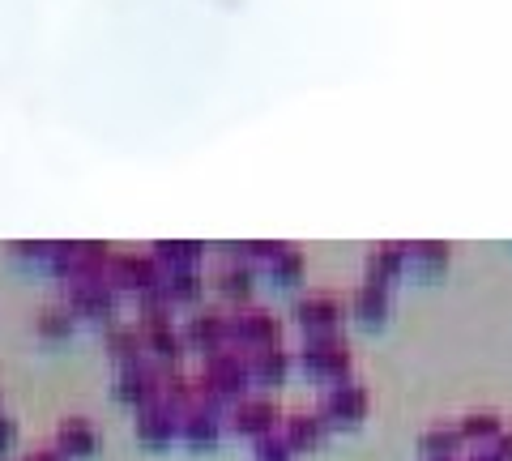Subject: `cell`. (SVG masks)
Wrapping results in <instances>:
<instances>
[{"label":"cell","mask_w":512,"mask_h":461,"mask_svg":"<svg viewBox=\"0 0 512 461\" xmlns=\"http://www.w3.org/2000/svg\"><path fill=\"white\" fill-rule=\"evenodd\" d=\"M154 261L167 265V269H197L201 244H158L154 248Z\"/></svg>","instance_id":"cell-24"},{"label":"cell","mask_w":512,"mask_h":461,"mask_svg":"<svg viewBox=\"0 0 512 461\" xmlns=\"http://www.w3.org/2000/svg\"><path fill=\"white\" fill-rule=\"evenodd\" d=\"M248 372H252V385H282L286 372H291V355H286L282 346L252 351L248 355Z\"/></svg>","instance_id":"cell-15"},{"label":"cell","mask_w":512,"mask_h":461,"mask_svg":"<svg viewBox=\"0 0 512 461\" xmlns=\"http://www.w3.org/2000/svg\"><path fill=\"white\" fill-rule=\"evenodd\" d=\"M325 432H329V423L320 419V415H308V410H299V415H286L282 419V440L291 444V453L320 449V444H325Z\"/></svg>","instance_id":"cell-13"},{"label":"cell","mask_w":512,"mask_h":461,"mask_svg":"<svg viewBox=\"0 0 512 461\" xmlns=\"http://www.w3.org/2000/svg\"><path fill=\"white\" fill-rule=\"evenodd\" d=\"M291 457H295V453H291V444H286L278 432L256 440V461H291Z\"/></svg>","instance_id":"cell-27"},{"label":"cell","mask_w":512,"mask_h":461,"mask_svg":"<svg viewBox=\"0 0 512 461\" xmlns=\"http://www.w3.org/2000/svg\"><path fill=\"white\" fill-rule=\"evenodd\" d=\"M39 333L43 338H69L73 333V312L69 308H47L39 316Z\"/></svg>","instance_id":"cell-26"},{"label":"cell","mask_w":512,"mask_h":461,"mask_svg":"<svg viewBox=\"0 0 512 461\" xmlns=\"http://www.w3.org/2000/svg\"><path fill=\"white\" fill-rule=\"evenodd\" d=\"M107 351L116 355L120 363H137L141 351H146V338H141L137 325H111L107 329Z\"/></svg>","instance_id":"cell-22"},{"label":"cell","mask_w":512,"mask_h":461,"mask_svg":"<svg viewBox=\"0 0 512 461\" xmlns=\"http://www.w3.org/2000/svg\"><path fill=\"white\" fill-rule=\"evenodd\" d=\"M265 265H269V274H274V282H282V286H295L303 278V252L291 244H274Z\"/></svg>","instance_id":"cell-21"},{"label":"cell","mask_w":512,"mask_h":461,"mask_svg":"<svg viewBox=\"0 0 512 461\" xmlns=\"http://www.w3.org/2000/svg\"><path fill=\"white\" fill-rule=\"evenodd\" d=\"M94 449H99V436H94V427L86 419H64L60 432H56V453L60 457H90Z\"/></svg>","instance_id":"cell-14"},{"label":"cell","mask_w":512,"mask_h":461,"mask_svg":"<svg viewBox=\"0 0 512 461\" xmlns=\"http://www.w3.org/2000/svg\"><path fill=\"white\" fill-rule=\"evenodd\" d=\"M26 461H64V457H60L56 449H39V453H30Z\"/></svg>","instance_id":"cell-30"},{"label":"cell","mask_w":512,"mask_h":461,"mask_svg":"<svg viewBox=\"0 0 512 461\" xmlns=\"http://www.w3.org/2000/svg\"><path fill=\"white\" fill-rule=\"evenodd\" d=\"M252 261H227V265H222L218 269V278H214V286H218V291L222 295H227V299H248L252 295Z\"/></svg>","instance_id":"cell-20"},{"label":"cell","mask_w":512,"mask_h":461,"mask_svg":"<svg viewBox=\"0 0 512 461\" xmlns=\"http://www.w3.org/2000/svg\"><path fill=\"white\" fill-rule=\"evenodd\" d=\"M69 304H73L77 316L111 321V316H116V291H111V282H103V278H94V282H73Z\"/></svg>","instance_id":"cell-10"},{"label":"cell","mask_w":512,"mask_h":461,"mask_svg":"<svg viewBox=\"0 0 512 461\" xmlns=\"http://www.w3.org/2000/svg\"><path fill=\"white\" fill-rule=\"evenodd\" d=\"M180 338H184V346H192V351L214 355L222 346H231V321L222 312H197V316H188Z\"/></svg>","instance_id":"cell-7"},{"label":"cell","mask_w":512,"mask_h":461,"mask_svg":"<svg viewBox=\"0 0 512 461\" xmlns=\"http://www.w3.org/2000/svg\"><path fill=\"white\" fill-rule=\"evenodd\" d=\"M461 444H466V440H461V432H457V427H427V432H423V440H419V449L427 453V461H453L457 453H461Z\"/></svg>","instance_id":"cell-19"},{"label":"cell","mask_w":512,"mask_h":461,"mask_svg":"<svg viewBox=\"0 0 512 461\" xmlns=\"http://www.w3.org/2000/svg\"><path fill=\"white\" fill-rule=\"evenodd\" d=\"M466 461H504L500 453H495V449H478V453H470Z\"/></svg>","instance_id":"cell-31"},{"label":"cell","mask_w":512,"mask_h":461,"mask_svg":"<svg viewBox=\"0 0 512 461\" xmlns=\"http://www.w3.org/2000/svg\"><path fill=\"white\" fill-rule=\"evenodd\" d=\"M320 419L359 427L367 419V389L355 385V380H333V389L325 393V402H320Z\"/></svg>","instance_id":"cell-5"},{"label":"cell","mask_w":512,"mask_h":461,"mask_svg":"<svg viewBox=\"0 0 512 461\" xmlns=\"http://www.w3.org/2000/svg\"><path fill=\"white\" fill-rule=\"evenodd\" d=\"M350 312L359 316L367 325H380L389 316V286H376V282H363L355 299H350Z\"/></svg>","instance_id":"cell-17"},{"label":"cell","mask_w":512,"mask_h":461,"mask_svg":"<svg viewBox=\"0 0 512 461\" xmlns=\"http://www.w3.org/2000/svg\"><path fill=\"white\" fill-rule=\"evenodd\" d=\"M406 261L414 269H423V274H440V269L448 265V244H410Z\"/></svg>","instance_id":"cell-25"},{"label":"cell","mask_w":512,"mask_h":461,"mask_svg":"<svg viewBox=\"0 0 512 461\" xmlns=\"http://www.w3.org/2000/svg\"><path fill=\"white\" fill-rule=\"evenodd\" d=\"M175 436H180V415H175L171 406L150 402V406L137 410V440H146V444H171Z\"/></svg>","instance_id":"cell-11"},{"label":"cell","mask_w":512,"mask_h":461,"mask_svg":"<svg viewBox=\"0 0 512 461\" xmlns=\"http://www.w3.org/2000/svg\"><path fill=\"white\" fill-rule=\"evenodd\" d=\"M163 291H167L171 304H197L201 291H205V278H201V269H167Z\"/></svg>","instance_id":"cell-18"},{"label":"cell","mask_w":512,"mask_h":461,"mask_svg":"<svg viewBox=\"0 0 512 461\" xmlns=\"http://www.w3.org/2000/svg\"><path fill=\"white\" fill-rule=\"evenodd\" d=\"M13 436H18V427H13V419H9V415H0V453H5L9 444H13Z\"/></svg>","instance_id":"cell-28"},{"label":"cell","mask_w":512,"mask_h":461,"mask_svg":"<svg viewBox=\"0 0 512 461\" xmlns=\"http://www.w3.org/2000/svg\"><path fill=\"white\" fill-rule=\"evenodd\" d=\"M495 453H500L504 461H512V432H500V436H495Z\"/></svg>","instance_id":"cell-29"},{"label":"cell","mask_w":512,"mask_h":461,"mask_svg":"<svg viewBox=\"0 0 512 461\" xmlns=\"http://www.w3.org/2000/svg\"><path fill=\"white\" fill-rule=\"evenodd\" d=\"M180 436L192 444V449H210V444H218L222 436V415L210 406H188L184 415H180Z\"/></svg>","instance_id":"cell-12"},{"label":"cell","mask_w":512,"mask_h":461,"mask_svg":"<svg viewBox=\"0 0 512 461\" xmlns=\"http://www.w3.org/2000/svg\"><path fill=\"white\" fill-rule=\"evenodd\" d=\"M197 385V402L218 410L222 402H239L252 385V372H248V355H239L235 346H222V351L205 355V368L201 376L192 380Z\"/></svg>","instance_id":"cell-1"},{"label":"cell","mask_w":512,"mask_h":461,"mask_svg":"<svg viewBox=\"0 0 512 461\" xmlns=\"http://www.w3.org/2000/svg\"><path fill=\"white\" fill-rule=\"evenodd\" d=\"M406 248L402 244H380L372 257H367V282H376V286H389L393 278H402V269H406Z\"/></svg>","instance_id":"cell-16"},{"label":"cell","mask_w":512,"mask_h":461,"mask_svg":"<svg viewBox=\"0 0 512 461\" xmlns=\"http://www.w3.org/2000/svg\"><path fill=\"white\" fill-rule=\"evenodd\" d=\"M116 397L128 406H150L158 402V368H150V363H124L120 368V380H116Z\"/></svg>","instance_id":"cell-9"},{"label":"cell","mask_w":512,"mask_h":461,"mask_svg":"<svg viewBox=\"0 0 512 461\" xmlns=\"http://www.w3.org/2000/svg\"><path fill=\"white\" fill-rule=\"evenodd\" d=\"M457 432H461L466 444H483V440L500 436L504 427H500V415H495V410H470V415L457 423Z\"/></svg>","instance_id":"cell-23"},{"label":"cell","mask_w":512,"mask_h":461,"mask_svg":"<svg viewBox=\"0 0 512 461\" xmlns=\"http://www.w3.org/2000/svg\"><path fill=\"white\" fill-rule=\"evenodd\" d=\"M227 321H231V346L244 351V355L265 351V346H278V338H282L278 316L265 312V308H244V312L227 316Z\"/></svg>","instance_id":"cell-3"},{"label":"cell","mask_w":512,"mask_h":461,"mask_svg":"<svg viewBox=\"0 0 512 461\" xmlns=\"http://www.w3.org/2000/svg\"><path fill=\"white\" fill-rule=\"evenodd\" d=\"M107 278L116 286H128V291L146 295V291H154V286H163V265L154 261V252L150 257H133V252H124V257H111Z\"/></svg>","instance_id":"cell-6"},{"label":"cell","mask_w":512,"mask_h":461,"mask_svg":"<svg viewBox=\"0 0 512 461\" xmlns=\"http://www.w3.org/2000/svg\"><path fill=\"white\" fill-rule=\"evenodd\" d=\"M278 419H282V410H278L274 397H252V393H244L231 406V427H235L239 436H252V440L274 436L278 432Z\"/></svg>","instance_id":"cell-4"},{"label":"cell","mask_w":512,"mask_h":461,"mask_svg":"<svg viewBox=\"0 0 512 461\" xmlns=\"http://www.w3.org/2000/svg\"><path fill=\"white\" fill-rule=\"evenodd\" d=\"M295 321L308 329V333H338L342 325V299L329 295V291H316L308 299L295 304Z\"/></svg>","instance_id":"cell-8"},{"label":"cell","mask_w":512,"mask_h":461,"mask_svg":"<svg viewBox=\"0 0 512 461\" xmlns=\"http://www.w3.org/2000/svg\"><path fill=\"white\" fill-rule=\"evenodd\" d=\"M303 372L316 380H346L350 372V346L342 333H308V346H303Z\"/></svg>","instance_id":"cell-2"}]
</instances>
